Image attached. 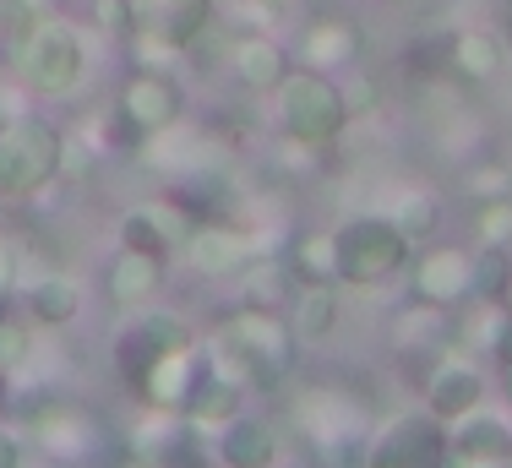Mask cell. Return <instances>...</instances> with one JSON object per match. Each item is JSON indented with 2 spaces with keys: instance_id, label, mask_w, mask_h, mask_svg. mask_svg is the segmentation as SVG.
<instances>
[{
  "instance_id": "44dd1931",
  "label": "cell",
  "mask_w": 512,
  "mask_h": 468,
  "mask_svg": "<svg viewBox=\"0 0 512 468\" xmlns=\"http://www.w3.org/2000/svg\"><path fill=\"white\" fill-rule=\"evenodd\" d=\"M22 316H28L39 332H60L82 316V283L66 273H44L22 283Z\"/></svg>"
},
{
  "instance_id": "8992f818",
  "label": "cell",
  "mask_w": 512,
  "mask_h": 468,
  "mask_svg": "<svg viewBox=\"0 0 512 468\" xmlns=\"http://www.w3.org/2000/svg\"><path fill=\"white\" fill-rule=\"evenodd\" d=\"M186 343H197V332L180 322V316L142 305V311H126V322L115 327V338H109V365H115V376L126 392H142V381H148L153 365L164 360V354L186 349Z\"/></svg>"
},
{
  "instance_id": "74e56055",
  "label": "cell",
  "mask_w": 512,
  "mask_h": 468,
  "mask_svg": "<svg viewBox=\"0 0 512 468\" xmlns=\"http://www.w3.org/2000/svg\"><path fill=\"white\" fill-rule=\"evenodd\" d=\"M502 387H507V414H512V376H502Z\"/></svg>"
},
{
  "instance_id": "cb8c5ba5",
  "label": "cell",
  "mask_w": 512,
  "mask_h": 468,
  "mask_svg": "<svg viewBox=\"0 0 512 468\" xmlns=\"http://www.w3.org/2000/svg\"><path fill=\"white\" fill-rule=\"evenodd\" d=\"M33 441H39V452H50V458L77 463V458H88L93 430H88V420H82V414L50 409V414H39V425H33Z\"/></svg>"
},
{
  "instance_id": "e0dca14e",
  "label": "cell",
  "mask_w": 512,
  "mask_h": 468,
  "mask_svg": "<svg viewBox=\"0 0 512 468\" xmlns=\"http://www.w3.org/2000/svg\"><path fill=\"white\" fill-rule=\"evenodd\" d=\"M224 66L246 93H278L284 77L295 71V49H284L278 39H267V33H240L224 49Z\"/></svg>"
},
{
  "instance_id": "e575fe53",
  "label": "cell",
  "mask_w": 512,
  "mask_h": 468,
  "mask_svg": "<svg viewBox=\"0 0 512 468\" xmlns=\"http://www.w3.org/2000/svg\"><path fill=\"white\" fill-rule=\"evenodd\" d=\"M235 11H240V17H251V22H267L278 11V0H235Z\"/></svg>"
},
{
  "instance_id": "f35d334b",
  "label": "cell",
  "mask_w": 512,
  "mask_h": 468,
  "mask_svg": "<svg viewBox=\"0 0 512 468\" xmlns=\"http://www.w3.org/2000/svg\"><path fill=\"white\" fill-rule=\"evenodd\" d=\"M387 6H425V0H387Z\"/></svg>"
},
{
  "instance_id": "5bb4252c",
  "label": "cell",
  "mask_w": 512,
  "mask_h": 468,
  "mask_svg": "<svg viewBox=\"0 0 512 468\" xmlns=\"http://www.w3.org/2000/svg\"><path fill=\"white\" fill-rule=\"evenodd\" d=\"M169 283V256L153 251H131V245H115V256L104 262V294L115 311H142L164 294Z\"/></svg>"
},
{
  "instance_id": "60d3db41",
  "label": "cell",
  "mask_w": 512,
  "mask_h": 468,
  "mask_svg": "<svg viewBox=\"0 0 512 468\" xmlns=\"http://www.w3.org/2000/svg\"><path fill=\"white\" fill-rule=\"evenodd\" d=\"M99 6H131V0H99Z\"/></svg>"
},
{
  "instance_id": "9a60e30c",
  "label": "cell",
  "mask_w": 512,
  "mask_h": 468,
  "mask_svg": "<svg viewBox=\"0 0 512 468\" xmlns=\"http://www.w3.org/2000/svg\"><path fill=\"white\" fill-rule=\"evenodd\" d=\"M197 218L186 213V202H169V196H153V202L131 207L126 218H120V245H131V251H153V256H175L180 240L191 234Z\"/></svg>"
},
{
  "instance_id": "b9f144b4",
  "label": "cell",
  "mask_w": 512,
  "mask_h": 468,
  "mask_svg": "<svg viewBox=\"0 0 512 468\" xmlns=\"http://www.w3.org/2000/svg\"><path fill=\"white\" fill-rule=\"evenodd\" d=\"M0 403H6V376H0Z\"/></svg>"
},
{
  "instance_id": "4316f807",
  "label": "cell",
  "mask_w": 512,
  "mask_h": 468,
  "mask_svg": "<svg viewBox=\"0 0 512 468\" xmlns=\"http://www.w3.org/2000/svg\"><path fill=\"white\" fill-rule=\"evenodd\" d=\"M512 289V245H474V300L502 305Z\"/></svg>"
},
{
  "instance_id": "9c48e42d",
  "label": "cell",
  "mask_w": 512,
  "mask_h": 468,
  "mask_svg": "<svg viewBox=\"0 0 512 468\" xmlns=\"http://www.w3.org/2000/svg\"><path fill=\"white\" fill-rule=\"evenodd\" d=\"M409 283H414V300L431 305V311H469L474 305V251L469 245H425L414 251L409 262Z\"/></svg>"
},
{
  "instance_id": "7402d4cb",
  "label": "cell",
  "mask_w": 512,
  "mask_h": 468,
  "mask_svg": "<svg viewBox=\"0 0 512 468\" xmlns=\"http://www.w3.org/2000/svg\"><path fill=\"white\" fill-rule=\"evenodd\" d=\"M507 39L496 28H458L453 39H447V66H453V77L463 82H496L507 71Z\"/></svg>"
},
{
  "instance_id": "3957f363",
  "label": "cell",
  "mask_w": 512,
  "mask_h": 468,
  "mask_svg": "<svg viewBox=\"0 0 512 468\" xmlns=\"http://www.w3.org/2000/svg\"><path fill=\"white\" fill-rule=\"evenodd\" d=\"M273 104H278L284 137L300 142V147H333L349 131V120H355L349 88L338 77H327V71H311V66L289 71L284 88L273 93Z\"/></svg>"
},
{
  "instance_id": "7a4b0ae2",
  "label": "cell",
  "mask_w": 512,
  "mask_h": 468,
  "mask_svg": "<svg viewBox=\"0 0 512 468\" xmlns=\"http://www.w3.org/2000/svg\"><path fill=\"white\" fill-rule=\"evenodd\" d=\"M338 251V283L344 289H387L409 273L414 240L404 234L393 213H355L333 229Z\"/></svg>"
},
{
  "instance_id": "52a82bcc",
  "label": "cell",
  "mask_w": 512,
  "mask_h": 468,
  "mask_svg": "<svg viewBox=\"0 0 512 468\" xmlns=\"http://www.w3.org/2000/svg\"><path fill=\"white\" fill-rule=\"evenodd\" d=\"M365 468H447V425L431 409H398L365 436Z\"/></svg>"
},
{
  "instance_id": "f546056e",
  "label": "cell",
  "mask_w": 512,
  "mask_h": 468,
  "mask_svg": "<svg viewBox=\"0 0 512 468\" xmlns=\"http://www.w3.org/2000/svg\"><path fill=\"white\" fill-rule=\"evenodd\" d=\"M463 186H469L474 202H491V196H512V169L507 164H480L463 175Z\"/></svg>"
},
{
  "instance_id": "4fadbf2b",
  "label": "cell",
  "mask_w": 512,
  "mask_h": 468,
  "mask_svg": "<svg viewBox=\"0 0 512 468\" xmlns=\"http://www.w3.org/2000/svg\"><path fill=\"white\" fill-rule=\"evenodd\" d=\"M447 458L458 463H485V468H512V414L507 409H469L463 420L447 425Z\"/></svg>"
},
{
  "instance_id": "8fae6325",
  "label": "cell",
  "mask_w": 512,
  "mask_h": 468,
  "mask_svg": "<svg viewBox=\"0 0 512 468\" xmlns=\"http://www.w3.org/2000/svg\"><path fill=\"white\" fill-rule=\"evenodd\" d=\"M365 55V33L355 17H344V6H327L322 17H311L295 39V66H311V71H355Z\"/></svg>"
},
{
  "instance_id": "d4e9b609",
  "label": "cell",
  "mask_w": 512,
  "mask_h": 468,
  "mask_svg": "<svg viewBox=\"0 0 512 468\" xmlns=\"http://www.w3.org/2000/svg\"><path fill=\"white\" fill-rule=\"evenodd\" d=\"M284 267L295 273V283H338V251H333V229H311L295 234L284 251Z\"/></svg>"
},
{
  "instance_id": "1f68e13d",
  "label": "cell",
  "mask_w": 512,
  "mask_h": 468,
  "mask_svg": "<svg viewBox=\"0 0 512 468\" xmlns=\"http://www.w3.org/2000/svg\"><path fill=\"white\" fill-rule=\"evenodd\" d=\"M485 354H491V365H502V376H512V311L502 305V316H496V332L491 343H485Z\"/></svg>"
},
{
  "instance_id": "6da1fadb",
  "label": "cell",
  "mask_w": 512,
  "mask_h": 468,
  "mask_svg": "<svg viewBox=\"0 0 512 468\" xmlns=\"http://www.w3.org/2000/svg\"><path fill=\"white\" fill-rule=\"evenodd\" d=\"M202 354L213 371H224L229 381H240L246 392H273L295 376L300 343L289 332L284 311H256V305H240L213 338H202Z\"/></svg>"
},
{
  "instance_id": "d590c367",
  "label": "cell",
  "mask_w": 512,
  "mask_h": 468,
  "mask_svg": "<svg viewBox=\"0 0 512 468\" xmlns=\"http://www.w3.org/2000/svg\"><path fill=\"white\" fill-rule=\"evenodd\" d=\"M22 6H28V11H39V17H50V11H55V0H22Z\"/></svg>"
},
{
  "instance_id": "7c38bea8",
  "label": "cell",
  "mask_w": 512,
  "mask_h": 468,
  "mask_svg": "<svg viewBox=\"0 0 512 468\" xmlns=\"http://www.w3.org/2000/svg\"><path fill=\"white\" fill-rule=\"evenodd\" d=\"M284 458V436L267 414L235 409L229 420L213 425V463L218 468H278Z\"/></svg>"
},
{
  "instance_id": "277c9868",
  "label": "cell",
  "mask_w": 512,
  "mask_h": 468,
  "mask_svg": "<svg viewBox=\"0 0 512 468\" xmlns=\"http://www.w3.org/2000/svg\"><path fill=\"white\" fill-rule=\"evenodd\" d=\"M66 169V137L44 115L0 120V196H39Z\"/></svg>"
},
{
  "instance_id": "5b68a950",
  "label": "cell",
  "mask_w": 512,
  "mask_h": 468,
  "mask_svg": "<svg viewBox=\"0 0 512 468\" xmlns=\"http://www.w3.org/2000/svg\"><path fill=\"white\" fill-rule=\"evenodd\" d=\"M11 66L22 71V82H28L33 93L66 98V93H77L82 71H88V44H82L77 22H66L50 11V17H39L28 28V39L11 55Z\"/></svg>"
},
{
  "instance_id": "8d00e7d4",
  "label": "cell",
  "mask_w": 512,
  "mask_h": 468,
  "mask_svg": "<svg viewBox=\"0 0 512 468\" xmlns=\"http://www.w3.org/2000/svg\"><path fill=\"white\" fill-rule=\"evenodd\" d=\"M311 468H344V463H333V458H316Z\"/></svg>"
},
{
  "instance_id": "ab89813d",
  "label": "cell",
  "mask_w": 512,
  "mask_h": 468,
  "mask_svg": "<svg viewBox=\"0 0 512 468\" xmlns=\"http://www.w3.org/2000/svg\"><path fill=\"white\" fill-rule=\"evenodd\" d=\"M11 311V294H0V316H6Z\"/></svg>"
},
{
  "instance_id": "7bdbcfd3",
  "label": "cell",
  "mask_w": 512,
  "mask_h": 468,
  "mask_svg": "<svg viewBox=\"0 0 512 468\" xmlns=\"http://www.w3.org/2000/svg\"><path fill=\"white\" fill-rule=\"evenodd\" d=\"M502 305H507V311H512V289H507V300H502Z\"/></svg>"
},
{
  "instance_id": "ffe728a7",
  "label": "cell",
  "mask_w": 512,
  "mask_h": 468,
  "mask_svg": "<svg viewBox=\"0 0 512 468\" xmlns=\"http://www.w3.org/2000/svg\"><path fill=\"white\" fill-rule=\"evenodd\" d=\"M197 376H202V338L186 343V349H175V354H164V360L148 371V381H142L137 398L148 403V409L180 414V409H186V398H191V387H197Z\"/></svg>"
},
{
  "instance_id": "2e32d148",
  "label": "cell",
  "mask_w": 512,
  "mask_h": 468,
  "mask_svg": "<svg viewBox=\"0 0 512 468\" xmlns=\"http://www.w3.org/2000/svg\"><path fill=\"white\" fill-rule=\"evenodd\" d=\"M284 316H289V332H295L300 349L333 343L338 327H344V283H295Z\"/></svg>"
},
{
  "instance_id": "484cf974",
  "label": "cell",
  "mask_w": 512,
  "mask_h": 468,
  "mask_svg": "<svg viewBox=\"0 0 512 468\" xmlns=\"http://www.w3.org/2000/svg\"><path fill=\"white\" fill-rule=\"evenodd\" d=\"M240 283H246V305H256V311H284L289 294H295V273L284 267V256L251 262L246 273H240Z\"/></svg>"
},
{
  "instance_id": "ac0fdd59",
  "label": "cell",
  "mask_w": 512,
  "mask_h": 468,
  "mask_svg": "<svg viewBox=\"0 0 512 468\" xmlns=\"http://www.w3.org/2000/svg\"><path fill=\"white\" fill-rule=\"evenodd\" d=\"M180 256L191 262V273L197 278H235L251 267V240L246 234H235L229 224H191V234L180 240Z\"/></svg>"
},
{
  "instance_id": "ee69618b",
  "label": "cell",
  "mask_w": 512,
  "mask_h": 468,
  "mask_svg": "<svg viewBox=\"0 0 512 468\" xmlns=\"http://www.w3.org/2000/svg\"><path fill=\"white\" fill-rule=\"evenodd\" d=\"M322 6H344V0H322Z\"/></svg>"
},
{
  "instance_id": "d6986e66",
  "label": "cell",
  "mask_w": 512,
  "mask_h": 468,
  "mask_svg": "<svg viewBox=\"0 0 512 468\" xmlns=\"http://www.w3.org/2000/svg\"><path fill=\"white\" fill-rule=\"evenodd\" d=\"M480 403H485V376H480V365L458 360V354H447V360L431 365V376H425V409H431L442 425L463 420V414L480 409Z\"/></svg>"
},
{
  "instance_id": "603a6c76",
  "label": "cell",
  "mask_w": 512,
  "mask_h": 468,
  "mask_svg": "<svg viewBox=\"0 0 512 468\" xmlns=\"http://www.w3.org/2000/svg\"><path fill=\"white\" fill-rule=\"evenodd\" d=\"M235 409H246V387H240V381H229L224 371H213V365H207V354H202V376H197V387H191V398H186V409H180V414H191L197 425L213 430L218 420H229Z\"/></svg>"
},
{
  "instance_id": "4dcf8cb0",
  "label": "cell",
  "mask_w": 512,
  "mask_h": 468,
  "mask_svg": "<svg viewBox=\"0 0 512 468\" xmlns=\"http://www.w3.org/2000/svg\"><path fill=\"white\" fill-rule=\"evenodd\" d=\"M393 218L404 224L409 240H420V234H431V224H436V202H431V196H409V202L398 207Z\"/></svg>"
},
{
  "instance_id": "30bf717a",
  "label": "cell",
  "mask_w": 512,
  "mask_h": 468,
  "mask_svg": "<svg viewBox=\"0 0 512 468\" xmlns=\"http://www.w3.org/2000/svg\"><path fill=\"white\" fill-rule=\"evenodd\" d=\"M213 17H218V0H131V28H137V39L164 49V55L202 44Z\"/></svg>"
},
{
  "instance_id": "d6a6232c",
  "label": "cell",
  "mask_w": 512,
  "mask_h": 468,
  "mask_svg": "<svg viewBox=\"0 0 512 468\" xmlns=\"http://www.w3.org/2000/svg\"><path fill=\"white\" fill-rule=\"evenodd\" d=\"M22 283V245L11 234H0V294H11Z\"/></svg>"
},
{
  "instance_id": "f1b7e54d",
  "label": "cell",
  "mask_w": 512,
  "mask_h": 468,
  "mask_svg": "<svg viewBox=\"0 0 512 468\" xmlns=\"http://www.w3.org/2000/svg\"><path fill=\"white\" fill-rule=\"evenodd\" d=\"M474 245H512V196H491L474 202Z\"/></svg>"
},
{
  "instance_id": "ba28073f",
  "label": "cell",
  "mask_w": 512,
  "mask_h": 468,
  "mask_svg": "<svg viewBox=\"0 0 512 468\" xmlns=\"http://www.w3.org/2000/svg\"><path fill=\"white\" fill-rule=\"evenodd\" d=\"M115 115L126 120V131L137 142H153V137H164V131L180 126V115H186V88H180V77H169L164 66H148V60H142V66L120 82Z\"/></svg>"
},
{
  "instance_id": "836d02e7",
  "label": "cell",
  "mask_w": 512,
  "mask_h": 468,
  "mask_svg": "<svg viewBox=\"0 0 512 468\" xmlns=\"http://www.w3.org/2000/svg\"><path fill=\"white\" fill-rule=\"evenodd\" d=\"M0 468H22V436L0 425Z\"/></svg>"
},
{
  "instance_id": "83f0119b",
  "label": "cell",
  "mask_w": 512,
  "mask_h": 468,
  "mask_svg": "<svg viewBox=\"0 0 512 468\" xmlns=\"http://www.w3.org/2000/svg\"><path fill=\"white\" fill-rule=\"evenodd\" d=\"M33 343H39V327L28 316L6 311L0 316V376H17L33 365Z\"/></svg>"
}]
</instances>
